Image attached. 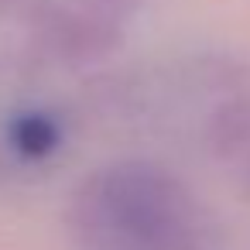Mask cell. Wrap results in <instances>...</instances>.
<instances>
[{"label":"cell","mask_w":250,"mask_h":250,"mask_svg":"<svg viewBox=\"0 0 250 250\" xmlns=\"http://www.w3.org/2000/svg\"><path fill=\"white\" fill-rule=\"evenodd\" d=\"M76 223L89 250H206L195 199L178 178L144 161L110 165L86 178Z\"/></svg>","instance_id":"obj_1"},{"label":"cell","mask_w":250,"mask_h":250,"mask_svg":"<svg viewBox=\"0 0 250 250\" xmlns=\"http://www.w3.org/2000/svg\"><path fill=\"white\" fill-rule=\"evenodd\" d=\"M59 141H62V130L48 113H21L11 124V147L28 161L48 158L59 147Z\"/></svg>","instance_id":"obj_2"},{"label":"cell","mask_w":250,"mask_h":250,"mask_svg":"<svg viewBox=\"0 0 250 250\" xmlns=\"http://www.w3.org/2000/svg\"><path fill=\"white\" fill-rule=\"evenodd\" d=\"M216 141L223 151H250V100H233L229 106L219 110L216 127H212Z\"/></svg>","instance_id":"obj_3"},{"label":"cell","mask_w":250,"mask_h":250,"mask_svg":"<svg viewBox=\"0 0 250 250\" xmlns=\"http://www.w3.org/2000/svg\"><path fill=\"white\" fill-rule=\"evenodd\" d=\"M65 7L100 21V24H110V28H124L141 7H144V0H62Z\"/></svg>","instance_id":"obj_4"}]
</instances>
